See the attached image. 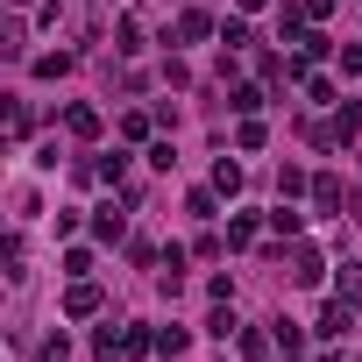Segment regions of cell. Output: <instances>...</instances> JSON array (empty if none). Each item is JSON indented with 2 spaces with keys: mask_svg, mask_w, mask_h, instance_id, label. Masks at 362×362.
I'll return each instance as SVG.
<instances>
[{
  "mask_svg": "<svg viewBox=\"0 0 362 362\" xmlns=\"http://www.w3.org/2000/svg\"><path fill=\"white\" fill-rule=\"evenodd\" d=\"M355 135H362V107H355V100H341V107H334V121H327V128H313V142H320V149L355 142Z\"/></svg>",
  "mask_w": 362,
  "mask_h": 362,
  "instance_id": "obj_1",
  "label": "cell"
},
{
  "mask_svg": "<svg viewBox=\"0 0 362 362\" xmlns=\"http://www.w3.org/2000/svg\"><path fill=\"white\" fill-rule=\"evenodd\" d=\"M348 327H355V313H348V298H334V305H320V327H313V334H320V341H341Z\"/></svg>",
  "mask_w": 362,
  "mask_h": 362,
  "instance_id": "obj_2",
  "label": "cell"
},
{
  "mask_svg": "<svg viewBox=\"0 0 362 362\" xmlns=\"http://www.w3.org/2000/svg\"><path fill=\"white\" fill-rule=\"evenodd\" d=\"M291 277H298V284H320V277H327L320 249H305V242H298V249H291Z\"/></svg>",
  "mask_w": 362,
  "mask_h": 362,
  "instance_id": "obj_3",
  "label": "cell"
},
{
  "mask_svg": "<svg viewBox=\"0 0 362 362\" xmlns=\"http://www.w3.org/2000/svg\"><path fill=\"white\" fill-rule=\"evenodd\" d=\"M64 313H71V320L100 313V284H71V291H64Z\"/></svg>",
  "mask_w": 362,
  "mask_h": 362,
  "instance_id": "obj_4",
  "label": "cell"
},
{
  "mask_svg": "<svg viewBox=\"0 0 362 362\" xmlns=\"http://www.w3.org/2000/svg\"><path fill=\"white\" fill-rule=\"evenodd\" d=\"M348 305H362V263H341V284H334Z\"/></svg>",
  "mask_w": 362,
  "mask_h": 362,
  "instance_id": "obj_5",
  "label": "cell"
},
{
  "mask_svg": "<svg viewBox=\"0 0 362 362\" xmlns=\"http://www.w3.org/2000/svg\"><path fill=\"white\" fill-rule=\"evenodd\" d=\"M214 192H242V163H228V156L214 163Z\"/></svg>",
  "mask_w": 362,
  "mask_h": 362,
  "instance_id": "obj_6",
  "label": "cell"
},
{
  "mask_svg": "<svg viewBox=\"0 0 362 362\" xmlns=\"http://www.w3.org/2000/svg\"><path fill=\"white\" fill-rule=\"evenodd\" d=\"M313 199H320V206H327V214H334V206H341V199H348V192H341V177H313Z\"/></svg>",
  "mask_w": 362,
  "mask_h": 362,
  "instance_id": "obj_7",
  "label": "cell"
},
{
  "mask_svg": "<svg viewBox=\"0 0 362 362\" xmlns=\"http://www.w3.org/2000/svg\"><path fill=\"white\" fill-rule=\"evenodd\" d=\"M221 43H228V50H249V22L228 15V22H221Z\"/></svg>",
  "mask_w": 362,
  "mask_h": 362,
  "instance_id": "obj_8",
  "label": "cell"
},
{
  "mask_svg": "<svg viewBox=\"0 0 362 362\" xmlns=\"http://www.w3.org/2000/svg\"><path fill=\"white\" fill-rule=\"evenodd\" d=\"M64 128H71V135H100V114H93V107H71Z\"/></svg>",
  "mask_w": 362,
  "mask_h": 362,
  "instance_id": "obj_9",
  "label": "cell"
},
{
  "mask_svg": "<svg viewBox=\"0 0 362 362\" xmlns=\"http://www.w3.org/2000/svg\"><path fill=\"white\" fill-rule=\"evenodd\" d=\"M249 242H256V221L235 214V221H228V249H249Z\"/></svg>",
  "mask_w": 362,
  "mask_h": 362,
  "instance_id": "obj_10",
  "label": "cell"
},
{
  "mask_svg": "<svg viewBox=\"0 0 362 362\" xmlns=\"http://www.w3.org/2000/svg\"><path fill=\"white\" fill-rule=\"evenodd\" d=\"M206 29H214V22H206V15H199V8H192V15H177V36H185V43H199V36H206Z\"/></svg>",
  "mask_w": 362,
  "mask_h": 362,
  "instance_id": "obj_11",
  "label": "cell"
},
{
  "mask_svg": "<svg viewBox=\"0 0 362 362\" xmlns=\"http://www.w3.org/2000/svg\"><path fill=\"white\" fill-rule=\"evenodd\" d=\"M206 334H214V341H228V334H235V305H228V298H221V313L206 320Z\"/></svg>",
  "mask_w": 362,
  "mask_h": 362,
  "instance_id": "obj_12",
  "label": "cell"
},
{
  "mask_svg": "<svg viewBox=\"0 0 362 362\" xmlns=\"http://www.w3.org/2000/svg\"><path fill=\"white\" fill-rule=\"evenodd\" d=\"M270 341H277V334H256V327H249V334H235V348H242V355H270Z\"/></svg>",
  "mask_w": 362,
  "mask_h": 362,
  "instance_id": "obj_13",
  "label": "cell"
},
{
  "mask_svg": "<svg viewBox=\"0 0 362 362\" xmlns=\"http://www.w3.org/2000/svg\"><path fill=\"white\" fill-rule=\"evenodd\" d=\"M185 341H192L185 327H163V334H156V348H163V355H185Z\"/></svg>",
  "mask_w": 362,
  "mask_h": 362,
  "instance_id": "obj_14",
  "label": "cell"
},
{
  "mask_svg": "<svg viewBox=\"0 0 362 362\" xmlns=\"http://www.w3.org/2000/svg\"><path fill=\"white\" fill-rule=\"evenodd\" d=\"M228 107H235V114H256V107H263V93H256V86H235V100H228Z\"/></svg>",
  "mask_w": 362,
  "mask_h": 362,
  "instance_id": "obj_15",
  "label": "cell"
},
{
  "mask_svg": "<svg viewBox=\"0 0 362 362\" xmlns=\"http://www.w3.org/2000/svg\"><path fill=\"white\" fill-rule=\"evenodd\" d=\"M93 235H100V242H121V214H114V206H107V214H100V221H93Z\"/></svg>",
  "mask_w": 362,
  "mask_h": 362,
  "instance_id": "obj_16",
  "label": "cell"
},
{
  "mask_svg": "<svg viewBox=\"0 0 362 362\" xmlns=\"http://www.w3.org/2000/svg\"><path fill=\"white\" fill-rule=\"evenodd\" d=\"M277 348H284V355H298V348H305V334H298L291 320H277Z\"/></svg>",
  "mask_w": 362,
  "mask_h": 362,
  "instance_id": "obj_17",
  "label": "cell"
},
{
  "mask_svg": "<svg viewBox=\"0 0 362 362\" xmlns=\"http://www.w3.org/2000/svg\"><path fill=\"white\" fill-rule=\"evenodd\" d=\"M93 348H100V355L114 362V355H121V327H100V334H93Z\"/></svg>",
  "mask_w": 362,
  "mask_h": 362,
  "instance_id": "obj_18",
  "label": "cell"
},
{
  "mask_svg": "<svg viewBox=\"0 0 362 362\" xmlns=\"http://www.w3.org/2000/svg\"><path fill=\"white\" fill-rule=\"evenodd\" d=\"M64 355H71V341H64V334H50V341L36 348V362H64Z\"/></svg>",
  "mask_w": 362,
  "mask_h": 362,
  "instance_id": "obj_19",
  "label": "cell"
},
{
  "mask_svg": "<svg viewBox=\"0 0 362 362\" xmlns=\"http://www.w3.org/2000/svg\"><path fill=\"white\" fill-rule=\"evenodd\" d=\"M341 71H348V78H362V43H348V50H341Z\"/></svg>",
  "mask_w": 362,
  "mask_h": 362,
  "instance_id": "obj_20",
  "label": "cell"
},
{
  "mask_svg": "<svg viewBox=\"0 0 362 362\" xmlns=\"http://www.w3.org/2000/svg\"><path fill=\"white\" fill-rule=\"evenodd\" d=\"M235 8H242V15H263V8H270V0H235Z\"/></svg>",
  "mask_w": 362,
  "mask_h": 362,
  "instance_id": "obj_21",
  "label": "cell"
}]
</instances>
